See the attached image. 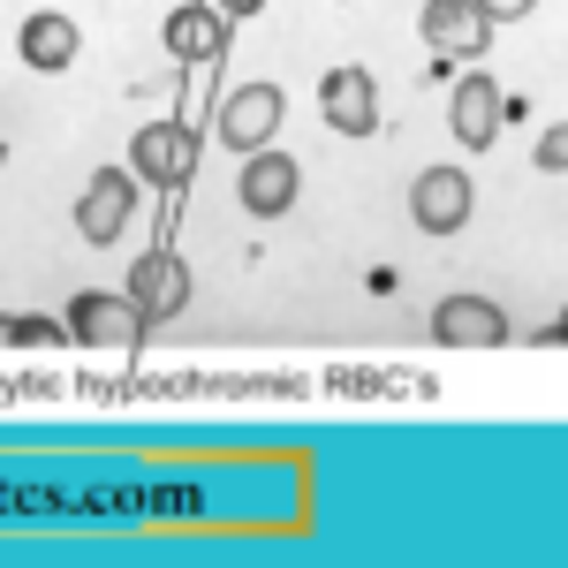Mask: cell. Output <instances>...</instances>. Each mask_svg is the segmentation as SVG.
<instances>
[{"instance_id": "1", "label": "cell", "mask_w": 568, "mask_h": 568, "mask_svg": "<svg viewBox=\"0 0 568 568\" xmlns=\"http://www.w3.org/2000/svg\"><path fill=\"white\" fill-rule=\"evenodd\" d=\"M69 334L84 342V349H144V318H136L130 296H106V288H84L77 304H69Z\"/></svg>"}, {"instance_id": "2", "label": "cell", "mask_w": 568, "mask_h": 568, "mask_svg": "<svg viewBox=\"0 0 568 568\" xmlns=\"http://www.w3.org/2000/svg\"><path fill=\"white\" fill-rule=\"evenodd\" d=\"M130 168H136V182L182 190L190 168H197V130H190V122H144L136 144H130Z\"/></svg>"}, {"instance_id": "3", "label": "cell", "mask_w": 568, "mask_h": 568, "mask_svg": "<svg viewBox=\"0 0 568 568\" xmlns=\"http://www.w3.org/2000/svg\"><path fill=\"white\" fill-rule=\"evenodd\" d=\"M190 296H197V288H190V265H182L175 251H144V258L130 265V304H136V318H144V326L175 318Z\"/></svg>"}, {"instance_id": "4", "label": "cell", "mask_w": 568, "mask_h": 568, "mask_svg": "<svg viewBox=\"0 0 568 568\" xmlns=\"http://www.w3.org/2000/svg\"><path fill=\"white\" fill-rule=\"evenodd\" d=\"M425 45L447 53V61H478L493 45V16L478 0H425Z\"/></svg>"}, {"instance_id": "5", "label": "cell", "mask_w": 568, "mask_h": 568, "mask_svg": "<svg viewBox=\"0 0 568 568\" xmlns=\"http://www.w3.org/2000/svg\"><path fill=\"white\" fill-rule=\"evenodd\" d=\"M213 130H220V144H235V152H258L265 136L281 130V91H273V84L227 91V99H220V114H213Z\"/></svg>"}, {"instance_id": "6", "label": "cell", "mask_w": 568, "mask_h": 568, "mask_svg": "<svg viewBox=\"0 0 568 568\" xmlns=\"http://www.w3.org/2000/svg\"><path fill=\"white\" fill-rule=\"evenodd\" d=\"M136 213V182L122 168H99L91 190L77 197V227H84V243H122V227Z\"/></svg>"}, {"instance_id": "7", "label": "cell", "mask_w": 568, "mask_h": 568, "mask_svg": "<svg viewBox=\"0 0 568 568\" xmlns=\"http://www.w3.org/2000/svg\"><path fill=\"white\" fill-rule=\"evenodd\" d=\"M433 342L439 349H500L508 342V318H500V304H485V296H447L433 311Z\"/></svg>"}, {"instance_id": "8", "label": "cell", "mask_w": 568, "mask_h": 568, "mask_svg": "<svg viewBox=\"0 0 568 568\" xmlns=\"http://www.w3.org/2000/svg\"><path fill=\"white\" fill-rule=\"evenodd\" d=\"M409 213H417L425 235H455L470 220V175L463 168H425L417 190H409Z\"/></svg>"}, {"instance_id": "9", "label": "cell", "mask_w": 568, "mask_h": 568, "mask_svg": "<svg viewBox=\"0 0 568 568\" xmlns=\"http://www.w3.org/2000/svg\"><path fill=\"white\" fill-rule=\"evenodd\" d=\"M318 106H326V122H334L342 136H372L379 130V91H372L364 69H334V77L318 84Z\"/></svg>"}, {"instance_id": "10", "label": "cell", "mask_w": 568, "mask_h": 568, "mask_svg": "<svg viewBox=\"0 0 568 568\" xmlns=\"http://www.w3.org/2000/svg\"><path fill=\"white\" fill-rule=\"evenodd\" d=\"M296 160H281V152H258V160H243V182H235V197H243V213L258 220H281L296 205Z\"/></svg>"}, {"instance_id": "11", "label": "cell", "mask_w": 568, "mask_h": 568, "mask_svg": "<svg viewBox=\"0 0 568 568\" xmlns=\"http://www.w3.org/2000/svg\"><path fill=\"white\" fill-rule=\"evenodd\" d=\"M220 45H227V16H220V8H175V16H168V53H175V61L213 69Z\"/></svg>"}, {"instance_id": "12", "label": "cell", "mask_w": 568, "mask_h": 568, "mask_svg": "<svg viewBox=\"0 0 568 568\" xmlns=\"http://www.w3.org/2000/svg\"><path fill=\"white\" fill-rule=\"evenodd\" d=\"M500 114H508V99L485 84V77H463V84H455V136H463L470 152H485V144L500 136Z\"/></svg>"}, {"instance_id": "13", "label": "cell", "mask_w": 568, "mask_h": 568, "mask_svg": "<svg viewBox=\"0 0 568 568\" xmlns=\"http://www.w3.org/2000/svg\"><path fill=\"white\" fill-rule=\"evenodd\" d=\"M16 45H23V61H31V69L53 77V69H69V61H77V23H69V16H31Z\"/></svg>"}, {"instance_id": "14", "label": "cell", "mask_w": 568, "mask_h": 568, "mask_svg": "<svg viewBox=\"0 0 568 568\" xmlns=\"http://www.w3.org/2000/svg\"><path fill=\"white\" fill-rule=\"evenodd\" d=\"M16 342H23V349H53L61 326H45V318H16Z\"/></svg>"}, {"instance_id": "15", "label": "cell", "mask_w": 568, "mask_h": 568, "mask_svg": "<svg viewBox=\"0 0 568 568\" xmlns=\"http://www.w3.org/2000/svg\"><path fill=\"white\" fill-rule=\"evenodd\" d=\"M485 16H493V23H508V16H530V8H538V0H478Z\"/></svg>"}, {"instance_id": "16", "label": "cell", "mask_w": 568, "mask_h": 568, "mask_svg": "<svg viewBox=\"0 0 568 568\" xmlns=\"http://www.w3.org/2000/svg\"><path fill=\"white\" fill-rule=\"evenodd\" d=\"M561 160H568V136L546 130V144H538V168H561Z\"/></svg>"}, {"instance_id": "17", "label": "cell", "mask_w": 568, "mask_h": 568, "mask_svg": "<svg viewBox=\"0 0 568 568\" xmlns=\"http://www.w3.org/2000/svg\"><path fill=\"white\" fill-rule=\"evenodd\" d=\"M265 0H220V16H227V23H235V16H258Z\"/></svg>"}, {"instance_id": "18", "label": "cell", "mask_w": 568, "mask_h": 568, "mask_svg": "<svg viewBox=\"0 0 568 568\" xmlns=\"http://www.w3.org/2000/svg\"><path fill=\"white\" fill-rule=\"evenodd\" d=\"M0 342H16V318H0Z\"/></svg>"}]
</instances>
